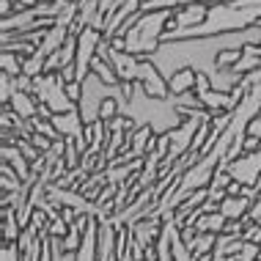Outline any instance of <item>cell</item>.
<instances>
[{
    "label": "cell",
    "mask_w": 261,
    "mask_h": 261,
    "mask_svg": "<svg viewBox=\"0 0 261 261\" xmlns=\"http://www.w3.org/2000/svg\"><path fill=\"white\" fill-rule=\"evenodd\" d=\"M250 206H253V201L248 195H225L220 201V212L228 220H245V215L250 212Z\"/></svg>",
    "instance_id": "5b68a950"
},
{
    "label": "cell",
    "mask_w": 261,
    "mask_h": 261,
    "mask_svg": "<svg viewBox=\"0 0 261 261\" xmlns=\"http://www.w3.org/2000/svg\"><path fill=\"white\" fill-rule=\"evenodd\" d=\"M173 19V9H160V11H140L138 22L124 33V50L132 55H151L160 47L165 22Z\"/></svg>",
    "instance_id": "6da1fadb"
},
{
    "label": "cell",
    "mask_w": 261,
    "mask_h": 261,
    "mask_svg": "<svg viewBox=\"0 0 261 261\" xmlns=\"http://www.w3.org/2000/svg\"><path fill=\"white\" fill-rule=\"evenodd\" d=\"M195 80H198V72H195L193 66H185V69H179V72H173L168 77V91H171V96L187 94L190 88H195Z\"/></svg>",
    "instance_id": "8992f818"
},
{
    "label": "cell",
    "mask_w": 261,
    "mask_h": 261,
    "mask_svg": "<svg viewBox=\"0 0 261 261\" xmlns=\"http://www.w3.org/2000/svg\"><path fill=\"white\" fill-rule=\"evenodd\" d=\"M9 105L14 108V113H17L19 118H25V121H31L33 116H39V108H36V94H33V91H14Z\"/></svg>",
    "instance_id": "277c9868"
},
{
    "label": "cell",
    "mask_w": 261,
    "mask_h": 261,
    "mask_svg": "<svg viewBox=\"0 0 261 261\" xmlns=\"http://www.w3.org/2000/svg\"><path fill=\"white\" fill-rule=\"evenodd\" d=\"M3 154H6V162L17 168V173L22 176V179H25V185H28V181H31V173H28V168H25V160H28V157H22V149H19V146H14V149H11V143L6 140Z\"/></svg>",
    "instance_id": "52a82bcc"
},
{
    "label": "cell",
    "mask_w": 261,
    "mask_h": 261,
    "mask_svg": "<svg viewBox=\"0 0 261 261\" xmlns=\"http://www.w3.org/2000/svg\"><path fill=\"white\" fill-rule=\"evenodd\" d=\"M22 69H25V61H19L11 50H3V72L17 77V74H22Z\"/></svg>",
    "instance_id": "ba28073f"
},
{
    "label": "cell",
    "mask_w": 261,
    "mask_h": 261,
    "mask_svg": "<svg viewBox=\"0 0 261 261\" xmlns=\"http://www.w3.org/2000/svg\"><path fill=\"white\" fill-rule=\"evenodd\" d=\"M250 220L261 225V198H258V201H256V203H253V206H250Z\"/></svg>",
    "instance_id": "30bf717a"
},
{
    "label": "cell",
    "mask_w": 261,
    "mask_h": 261,
    "mask_svg": "<svg viewBox=\"0 0 261 261\" xmlns=\"http://www.w3.org/2000/svg\"><path fill=\"white\" fill-rule=\"evenodd\" d=\"M50 121L53 126L58 129V135L63 138H69V140H74V138H83V116H80V108H74V110H66V113H53L50 116Z\"/></svg>",
    "instance_id": "3957f363"
},
{
    "label": "cell",
    "mask_w": 261,
    "mask_h": 261,
    "mask_svg": "<svg viewBox=\"0 0 261 261\" xmlns=\"http://www.w3.org/2000/svg\"><path fill=\"white\" fill-rule=\"evenodd\" d=\"M228 171H231V176H234V181H239L242 187L258 185V181H261V149L237 157L228 165Z\"/></svg>",
    "instance_id": "7a4b0ae2"
},
{
    "label": "cell",
    "mask_w": 261,
    "mask_h": 261,
    "mask_svg": "<svg viewBox=\"0 0 261 261\" xmlns=\"http://www.w3.org/2000/svg\"><path fill=\"white\" fill-rule=\"evenodd\" d=\"M3 261H22V256H19L17 248H11V242L3 248Z\"/></svg>",
    "instance_id": "9c48e42d"
},
{
    "label": "cell",
    "mask_w": 261,
    "mask_h": 261,
    "mask_svg": "<svg viewBox=\"0 0 261 261\" xmlns=\"http://www.w3.org/2000/svg\"><path fill=\"white\" fill-rule=\"evenodd\" d=\"M41 3H50V0H41Z\"/></svg>",
    "instance_id": "8fae6325"
}]
</instances>
